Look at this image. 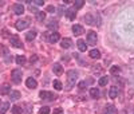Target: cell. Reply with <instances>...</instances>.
Returning a JSON list of instances; mask_svg holds the SVG:
<instances>
[{"label":"cell","mask_w":134,"mask_h":114,"mask_svg":"<svg viewBox=\"0 0 134 114\" xmlns=\"http://www.w3.org/2000/svg\"><path fill=\"white\" fill-rule=\"evenodd\" d=\"M47 27H48L50 30H57L58 28V22L52 19V20H50L48 23H47Z\"/></svg>","instance_id":"ffe728a7"},{"label":"cell","mask_w":134,"mask_h":114,"mask_svg":"<svg viewBox=\"0 0 134 114\" xmlns=\"http://www.w3.org/2000/svg\"><path fill=\"white\" fill-rule=\"evenodd\" d=\"M39 97H40L42 99H48V101H54L55 98H57V95L52 94V93H50V91H40Z\"/></svg>","instance_id":"5b68a950"},{"label":"cell","mask_w":134,"mask_h":114,"mask_svg":"<svg viewBox=\"0 0 134 114\" xmlns=\"http://www.w3.org/2000/svg\"><path fill=\"white\" fill-rule=\"evenodd\" d=\"M47 11H48V12H54V11H55L54 5H48V7H47Z\"/></svg>","instance_id":"d590c367"},{"label":"cell","mask_w":134,"mask_h":114,"mask_svg":"<svg viewBox=\"0 0 134 114\" xmlns=\"http://www.w3.org/2000/svg\"><path fill=\"white\" fill-rule=\"evenodd\" d=\"M86 86H87V83H86V81H82V82H79V85H78V87H79L81 90H83Z\"/></svg>","instance_id":"d6a6232c"},{"label":"cell","mask_w":134,"mask_h":114,"mask_svg":"<svg viewBox=\"0 0 134 114\" xmlns=\"http://www.w3.org/2000/svg\"><path fill=\"white\" fill-rule=\"evenodd\" d=\"M73 32H74V35H81V34H83V27H82L81 24H74V26H73Z\"/></svg>","instance_id":"4fadbf2b"},{"label":"cell","mask_w":134,"mask_h":114,"mask_svg":"<svg viewBox=\"0 0 134 114\" xmlns=\"http://www.w3.org/2000/svg\"><path fill=\"white\" fill-rule=\"evenodd\" d=\"M12 10L16 15H22L23 12H24V7H23V4H20V3H16V4H13Z\"/></svg>","instance_id":"ba28073f"},{"label":"cell","mask_w":134,"mask_h":114,"mask_svg":"<svg viewBox=\"0 0 134 114\" xmlns=\"http://www.w3.org/2000/svg\"><path fill=\"white\" fill-rule=\"evenodd\" d=\"M83 4H84V2H83V0H78V2H75V3H74L75 10H76V8H81V7H83Z\"/></svg>","instance_id":"4dcf8cb0"},{"label":"cell","mask_w":134,"mask_h":114,"mask_svg":"<svg viewBox=\"0 0 134 114\" xmlns=\"http://www.w3.org/2000/svg\"><path fill=\"white\" fill-rule=\"evenodd\" d=\"M10 42H11V44L13 46V47H16V48H22V47H23L22 40L19 39V36H16V35H12V36L10 38Z\"/></svg>","instance_id":"277c9868"},{"label":"cell","mask_w":134,"mask_h":114,"mask_svg":"<svg viewBox=\"0 0 134 114\" xmlns=\"http://www.w3.org/2000/svg\"><path fill=\"white\" fill-rule=\"evenodd\" d=\"M76 44H78V48H79V51H86V50H87V44H86L84 40H78Z\"/></svg>","instance_id":"ac0fdd59"},{"label":"cell","mask_w":134,"mask_h":114,"mask_svg":"<svg viewBox=\"0 0 134 114\" xmlns=\"http://www.w3.org/2000/svg\"><path fill=\"white\" fill-rule=\"evenodd\" d=\"M11 79H12V82L13 83H20L22 82V71L20 70H12V73H11Z\"/></svg>","instance_id":"7a4b0ae2"},{"label":"cell","mask_w":134,"mask_h":114,"mask_svg":"<svg viewBox=\"0 0 134 114\" xmlns=\"http://www.w3.org/2000/svg\"><path fill=\"white\" fill-rule=\"evenodd\" d=\"M90 58H93V59H99L101 58V52L98 51V50H95V48H94V50H91L90 51Z\"/></svg>","instance_id":"d6986e66"},{"label":"cell","mask_w":134,"mask_h":114,"mask_svg":"<svg viewBox=\"0 0 134 114\" xmlns=\"http://www.w3.org/2000/svg\"><path fill=\"white\" fill-rule=\"evenodd\" d=\"M16 63H18V65H24V63H26V56L18 55V56H16Z\"/></svg>","instance_id":"d4e9b609"},{"label":"cell","mask_w":134,"mask_h":114,"mask_svg":"<svg viewBox=\"0 0 134 114\" xmlns=\"http://www.w3.org/2000/svg\"><path fill=\"white\" fill-rule=\"evenodd\" d=\"M52 114H63V110H62L60 108H57V109L54 110V113H52Z\"/></svg>","instance_id":"836d02e7"},{"label":"cell","mask_w":134,"mask_h":114,"mask_svg":"<svg viewBox=\"0 0 134 114\" xmlns=\"http://www.w3.org/2000/svg\"><path fill=\"white\" fill-rule=\"evenodd\" d=\"M28 26H30V22H28L27 19L18 20L16 23H15V27H16V30H19V31H22V30H26Z\"/></svg>","instance_id":"3957f363"},{"label":"cell","mask_w":134,"mask_h":114,"mask_svg":"<svg viewBox=\"0 0 134 114\" xmlns=\"http://www.w3.org/2000/svg\"><path fill=\"white\" fill-rule=\"evenodd\" d=\"M59 39H60V36H59L58 32H52V34L48 36V42H50V43H57Z\"/></svg>","instance_id":"5bb4252c"},{"label":"cell","mask_w":134,"mask_h":114,"mask_svg":"<svg viewBox=\"0 0 134 114\" xmlns=\"http://www.w3.org/2000/svg\"><path fill=\"white\" fill-rule=\"evenodd\" d=\"M8 95H10V99H11V101H18L19 98H20V93H19V91H16V90L11 91Z\"/></svg>","instance_id":"9a60e30c"},{"label":"cell","mask_w":134,"mask_h":114,"mask_svg":"<svg viewBox=\"0 0 134 114\" xmlns=\"http://www.w3.org/2000/svg\"><path fill=\"white\" fill-rule=\"evenodd\" d=\"M26 85H27V87H28V89H36V86H38V82H36L34 78H27V81H26Z\"/></svg>","instance_id":"8fae6325"},{"label":"cell","mask_w":134,"mask_h":114,"mask_svg":"<svg viewBox=\"0 0 134 114\" xmlns=\"http://www.w3.org/2000/svg\"><path fill=\"white\" fill-rule=\"evenodd\" d=\"M107 82H109V78H107V77H102V78H99V81H98L99 86H106Z\"/></svg>","instance_id":"484cf974"},{"label":"cell","mask_w":134,"mask_h":114,"mask_svg":"<svg viewBox=\"0 0 134 114\" xmlns=\"http://www.w3.org/2000/svg\"><path fill=\"white\" fill-rule=\"evenodd\" d=\"M10 109V103L8 102H3L2 105H0V114H5L7 111H8Z\"/></svg>","instance_id":"e0dca14e"},{"label":"cell","mask_w":134,"mask_h":114,"mask_svg":"<svg viewBox=\"0 0 134 114\" xmlns=\"http://www.w3.org/2000/svg\"><path fill=\"white\" fill-rule=\"evenodd\" d=\"M39 114H50V108L48 106H43V108L39 110Z\"/></svg>","instance_id":"83f0119b"},{"label":"cell","mask_w":134,"mask_h":114,"mask_svg":"<svg viewBox=\"0 0 134 114\" xmlns=\"http://www.w3.org/2000/svg\"><path fill=\"white\" fill-rule=\"evenodd\" d=\"M71 44H73V42H71V39H68V38H65V39H62V42H60V46L63 48H70Z\"/></svg>","instance_id":"7c38bea8"},{"label":"cell","mask_w":134,"mask_h":114,"mask_svg":"<svg viewBox=\"0 0 134 114\" xmlns=\"http://www.w3.org/2000/svg\"><path fill=\"white\" fill-rule=\"evenodd\" d=\"M97 40H98L97 32H94V31H89V34H87V43H89V44H91V46H94V44L97 43Z\"/></svg>","instance_id":"8992f818"},{"label":"cell","mask_w":134,"mask_h":114,"mask_svg":"<svg viewBox=\"0 0 134 114\" xmlns=\"http://www.w3.org/2000/svg\"><path fill=\"white\" fill-rule=\"evenodd\" d=\"M30 60H31V63H35L36 60H38V56H36V55H32V56H31V59H30Z\"/></svg>","instance_id":"e575fe53"},{"label":"cell","mask_w":134,"mask_h":114,"mask_svg":"<svg viewBox=\"0 0 134 114\" xmlns=\"http://www.w3.org/2000/svg\"><path fill=\"white\" fill-rule=\"evenodd\" d=\"M36 19H38V22H43L46 19V13L43 11H38L36 12Z\"/></svg>","instance_id":"44dd1931"},{"label":"cell","mask_w":134,"mask_h":114,"mask_svg":"<svg viewBox=\"0 0 134 114\" xmlns=\"http://www.w3.org/2000/svg\"><path fill=\"white\" fill-rule=\"evenodd\" d=\"M54 89L55 90H62L63 89V86H62V83H60V81H54Z\"/></svg>","instance_id":"4316f807"},{"label":"cell","mask_w":134,"mask_h":114,"mask_svg":"<svg viewBox=\"0 0 134 114\" xmlns=\"http://www.w3.org/2000/svg\"><path fill=\"white\" fill-rule=\"evenodd\" d=\"M78 79V73L74 71V70H70L67 73V83H68V89H71L74 85H75V82Z\"/></svg>","instance_id":"6da1fadb"},{"label":"cell","mask_w":134,"mask_h":114,"mask_svg":"<svg viewBox=\"0 0 134 114\" xmlns=\"http://www.w3.org/2000/svg\"><path fill=\"white\" fill-rule=\"evenodd\" d=\"M90 95H91L93 98H99V90L95 89V87H93V89L90 90Z\"/></svg>","instance_id":"cb8c5ba5"},{"label":"cell","mask_w":134,"mask_h":114,"mask_svg":"<svg viewBox=\"0 0 134 114\" xmlns=\"http://www.w3.org/2000/svg\"><path fill=\"white\" fill-rule=\"evenodd\" d=\"M66 16H67L70 20H74L75 16H76V11H75V8H68V10H66Z\"/></svg>","instance_id":"30bf717a"},{"label":"cell","mask_w":134,"mask_h":114,"mask_svg":"<svg viewBox=\"0 0 134 114\" xmlns=\"http://www.w3.org/2000/svg\"><path fill=\"white\" fill-rule=\"evenodd\" d=\"M7 54H8V50H7V47H5V46H0V55L5 56Z\"/></svg>","instance_id":"f546056e"},{"label":"cell","mask_w":134,"mask_h":114,"mask_svg":"<svg viewBox=\"0 0 134 114\" xmlns=\"http://www.w3.org/2000/svg\"><path fill=\"white\" fill-rule=\"evenodd\" d=\"M110 73H111V74H118V73H119V67H118V66H113L111 68H110Z\"/></svg>","instance_id":"1f68e13d"},{"label":"cell","mask_w":134,"mask_h":114,"mask_svg":"<svg viewBox=\"0 0 134 114\" xmlns=\"http://www.w3.org/2000/svg\"><path fill=\"white\" fill-rule=\"evenodd\" d=\"M36 38V31H30V32H27V35H26V39L27 40H34Z\"/></svg>","instance_id":"603a6c76"},{"label":"cell","mask_w":134,"mask_h":114,"mask_svg":"<svg viewBox=\"0 0 134 114\" xmlns=\"http://www.w3.org/2000/svg\"><path fill=\"white\" fill-rule=\"evenodd\" d=\"M35 4H38V5H43V4H44V2H43V0H36Z\"/></svg>","instance_id":"8d00e7d4"},{"label":"cell","mask_w":134,"mask_h":114,"mask_svg":"<svg viewBox=\"0 0 134 114\" xmlns=\"http://www.w3.org/2000/svg\"><path fill=\"white\" fill-rule=\"evenodd\" d=\"M52 71H54L55 75H62V74H63V67H62V65L55 63V65L52 66Z\"/></svg>","instance_id":"9c48e42d"},{"label":"cell","mask_w":134,"mask_h":114,"mask_svg":"<svg viewBox=\"0 0 134 114\" xmlns=\"http://www.w3.org/2000/svg\"><path fill=\"white\" fill-rule=\"evenodd\" d=\"M12 114H22L20 106H12Z\"/></svg>","instance_id":"f1b7e54d"},{"label":"cell","mask_w":134,"mask_h":114,"mask_svg":"<svg viewBox=\"0 0 134 114\" xmlns=\"http://www.w3.org/2000/svg\"><path fill=\"white\" fill-rule=\"evenodd\" d=\"M84 22L87 23V24H95L93 20V15L91 13H87V15H84Z\"/></svg>","instance_id":"7402d4cb"},{"label":"cell","mask_w":134,"mask_h":114,"mask_svg":"<svg viewBox=\"0 0 134 114\" xmlns=\"http://www.w3.org/2000/svg\"><path fill=\"white\" fill-rule=\"evenodd\" d=\"M11 93V86L10 83H4L3 86H0V95H7Z\"/></svg>","instance_id":"52a82bcc"},{"label":"cell","mask_w":134,"mask_h":114,"mask_svg":"<svg viewBox=\"0 0 134 114\" xmlns=\"http://www.w3.org/2000/svg\"><path fill=\"white\" fill-rule=\"evenodd\" d=\"M109 95H110V98H117L118 97V87L117 86H111L110 87V93H109Z\"/></svg>","instance_id":"2e32d148"}]
</instances>
